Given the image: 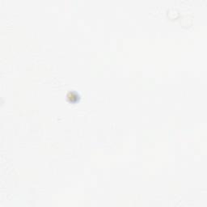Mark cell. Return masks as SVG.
I'll return each mask as SVG.
<instances>
[{"mask_svg":"<svg viewBox=\"0 0 207 207\" xmlns=\"http://www.w3.org/2000/svg\"><path fill=\"white\" fill-rule=\"evenodd\" d=\"M67 98L68 99L70 103H77L79 101L80 96L76 92H70L67 95Z\"/></svg>","mask_w":207,"mask_h":207,"instance_id":"obj_1","label":"cell"}]
</instances>
